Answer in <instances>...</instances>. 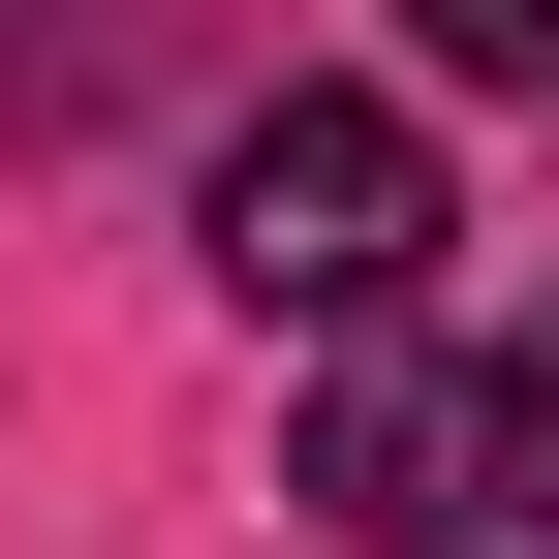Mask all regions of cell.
I'll use <instances>...</instances> for the list:
<instances>
[{
	"mask_svg": "<svg viewBox=\"0 0 559 559\" xmlns=\"http://www.w3.org/2000/svg\"><path fill=\"white\" fill-rule=\"evenodd\" d=\"M498 498H528V528H559V311H528V342H498Z\"/></svg>",
	"mask_w": 559,
	"mask_h": 559,
	"instance_id": "4",
	"label": "cell"
},
{
	"mask_svg": "<svg viewBox=\"0 0 559 559\" xmlns=\"http://www.w3.org/2000/svg\"><path fill=\"white\" fill-rule=\"evenodd\" d=\"M311 498H342V528H436V498H498V373H404V342H342V404H311Z\"/></svg>",
	"mask_w": 559,
	"mask_h": 559,
	"instance_id": "2",
	"label": "cell"
},
{
	"mask_svg": "<svg viewBox=\"0 0 559 559\" xmlns=\"http://www.w3.org/2000/svg\"><path fill=\"white\" fill-rule=\"evenodd\" d=\"M404 249H436V124H404V94H249L218 124V280H249V311L373 342Z\"/></svg>",
	"mask_w": 559,
	"mask_h": 559,
	"instance_id": "1",
	"label": "cell"
},
{
	"mask_svg": "<svg viewBox=\"0 0 559 559\" xmlns=\"http://www.w3.org/2000/svg\"><path fill=\"white\" fill-rule=\"evenodd\" d=\"M436 94H498V124H559V32H528V0H436Z\"/></svg>",
	"mask_w": 559,
	"mask_h": 559,
	"instance_id": "3",
	"label": "cell"
}]
</instances>
